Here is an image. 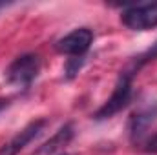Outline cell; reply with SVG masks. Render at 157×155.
<instances>
[{"label":"cell","mask_w":157,"mask_h":155,"mask_svg":"<svg viewBox=\"0 0 157 155\" xmlns=\"http://www.w3.org/2000/svg\"><path fill=\"white\" fill-rule=\"evenodd\" d=\"M154 59H157V42L148 47L146 51L139 53L137 57L130 59V62L121 70L115 82V88L112 91V95L108 97V100L95 112V119L97 120H106V119H112L113 115H117L121 110H124L130 100H132V95H133V78L139 75V71L148 64L152 62Z\"/></svg>","instance_id":"obj_1"},{"label":"cell","mask_w":157,"mask_h":155,"mask_svg":"<svg viewBox=\"0 0 157 155\" xmlns=\"http://www.w3.org/2000/svg\"><path fill=\"white\" fill-rule=\"evenodd\" d=\"M82 59H68V66H66V78H73L80 70Z\"/></svg>","instance_id":"obj_8"},{"label":"cell","mask_w":157,"mask_h":155,"mask_svg":"<svg viewBox=\"0 0 157 155\" xmlns=\"http://www.w3.org/2000/svg\"><path fill=\"white\" fill-rule=\"evenodd\" d=\"M144 152L157 153V133H154L152 137H146L144 139Z\"/></svg>","instance_id":"obj_9"},{"label":"cell","mask_w":157,"mask_h":155,"mask_svg":"<svg viewBox=\"0 0 157 155\" xmlns=\"http://www.w3.org/2000/svg\"><path fill=\"white\" fill-rule=\"evenodd\" d=\"M121 22L132 31H148L157 28V2L126 7L121 15Z\"/></svg>","instance_id":"obj_4"},{"label":"cell","mask_w":157,"mask_h":155,"mask_svg":"<svg viewBox=\"0 0 157 155\" xmlns=\"http://www.w3.org/2000/svg\"><path fill=\"white\" fill-rule=\"evenodd\" d=\"M73 135H75L73 124H71V122H66L64 126H60V128L55 131V135H53L49 141H46L39 150H35L33 155H62L64 150L68 148V144L71 142Z\"/></svg>","instance_id":"obj_7"},{"label":"cell","mask_w":157,"mask_h":155,"mask_svg":"<svg viewBox=\"0 0 157 155\" xmlns=\"http://www.w3.org/2000/svg\"><path fill=\"white\" fill-rule=\"evenodd\" d=\"M91 44H93V31L90 28H77L68 35H64L60 40H57L55 47L62 55H68L71 59H82Z\"/></svg>","instance_id":"obj_5"},{"label":"cell","mask_w":157,"mask_h":155,"mask_svg":"<svg viewBox=\"0 0 157 155\" xmlns=\"http://www.w3.org/2000/svg\"><path fill=\"white\" fill-rule=\"evenodd\" d=\"M48 120L46 119H37L33 122H29L26 128H22L17 135H13L2 148H0V155H18L31 141H35L40 133L44 131Z\"/></svg>","instance_id":"obj_6"},{"label":"cell","mask_w":157,"mask_h":155,"mask_svg":"<svg viewBox=\"0 0 157 155\" xmlns=\"http://www.w3.org/2000/svg\"><path fill=\"white\" fill-rule=\"evenodd\" d=\"M157 122V100H143L128 119V135L133 144L146 139L148 130Z\"/></svg>","instance_id":"obj_3"},{"label":"cell","mask_w":157,"mask_h":155,"mask_svg":"<svg viewBox=\"0 0 157 155\" xmlns=\"http://www.w3.org/2000/svg\"><path fill=\"white\" fill-rule=\"evenodd\" d=\"M40 73V57L35 53H24L17 57L6 70V80L18 88L28 89Z\"/></svg>","instance_id":"obj_2"},{"label":"cell","mask_w":157,"mask_h":155,"mask_svg":"<svg viewBox=\"0 0 157 155\" xmlns=\"http://www.w3.org/2000/svg\"><path fill=\"white\" fill-rule=\"evenodd\" d=\"M7 106H9V99H4V97H0V112H4Z\"/></svg>","instance_id":"obj_10"},{"label":"cell","mask_w":157,"mask_h":155,"mask_svg":"<svg viewBox=\"0 0 157 155\" xmlns=\"http://www.w3.org/2000/svg\"><path fill=\"white\" fill-rule=\"evenodd\" d=\"M7 6H11V4H9V2H0V11H2V9H6Z\"/></svg>","instance_id":"obj_11"}]
</instances>
